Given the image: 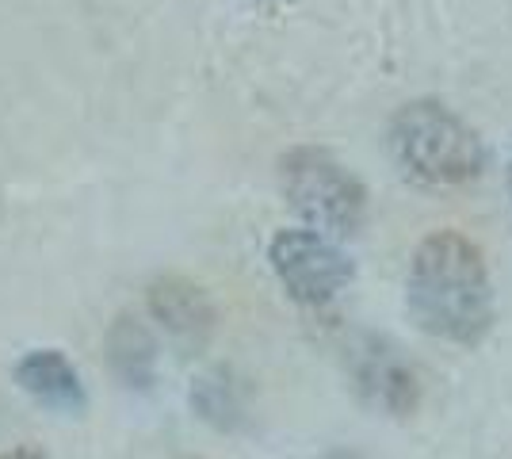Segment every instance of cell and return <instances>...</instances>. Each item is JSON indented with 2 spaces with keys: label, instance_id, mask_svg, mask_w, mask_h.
<instances>
[{
  "label": "cell",
  "instance_id": "1",
  "mask_svg": "<svg viewBox=\"0 0 512 459\" xmlns=\"http://www.w3.org/2000/svg\"><path fill=\"white\" fill-rule=\"evenodd\" d=\"M406 303L428 337L448 345H482L493 329V284L482 249L459 230L428 234L409 261Z\"/></svg>",
  "mask_w": 512,
  "mask_h": 459
},
{
  "label": "cell",
  "instance_id": "2",
  "mask_svg": "<svg viewBox=\"0 0 512 459\" xmlns=\"http://www.w3.org/2000/svg\"><path fill=\"white\" fill-rule=\"evenodd\" d=\"M386 153L417 188H463L482 176V142L440 100H409L390 115Z\"/></svg>",
  "mask_w": 512,
  "mask_h": 459
},
{
  "label": "cell",
  "instance_id": "3",
  "mask_svg": "<svg viewBox=\"0 0 512 459\" xmlns=\"http://www.w3.org/2000/svg\"><path fill=\"white\" fill-rule=\"evenodd\" d=\"M279 188L310 230L321 234H356L367 219V188L348 165L329 150L299 146L279 157Z\"/></svg>",
  "mask_w": 512,
  "mask_h": 459
},
{
  "label": "cell",
  "instance_id": "4",
  "mask_svg": "<svg viewBox=\"0 0 512 459\" xmlns=\"http://www.w3.org/2000/svg\"><path fill=\"white\" fill-rule=\"evenodd\" d=\"M268 261L295 303L325 306L352 284V261L321 230H279Z\"/></svg>",
  "mask_w": 512,
  "mask_h": 459
},
{
  "label": "cell",
  "instance_id": "5",
  "mask_svg": "<svg viewBox=\"0 0 512 459\" xmlns=\"http://www.w3.org/2000/svg\"><path fill=\"white\" fill-rule=\"evenodd\" d=\"M352 387L371 410L386 417H409L421 406V375L383 337H360L348 352Z\"/></svg>",
  "mask_w": 512,
  "mask_h": 459
},
{
  "label": "cell",
  "instance_id": "6",
  "mask_svg": "<svg viewBox=\"0 0 512 459\" xmlns=\"http://www.w3.org/2000/svg\"><path fill=\"white\" fill-rule=\"evenodd\" d=\"M150 314L184 345H203L214 329V306L207 291L184 276H161L146 291Z\"/></svg>",
  "mask_w": 512,
  "mask_h": 459
},
{
  "label": "cell",
  "instance_id": "7",
  "mask_svg": "<svg viewBox=\"0 0 512 459\" xmlns=\"http://www.w3.org/2000/svg\"><path fill=\"white\" fill-rule=\"evenodd\" d=\"M16 383L31 394L39 406L62 410V414H81L85 410V387L77 368L65 360L58 349H31L16 364Z\"/></svg>",
  "mask_w": 512,
  "mask_h": 459
},
{
  "label": "cell",
  "instance_id": "8",
  "mask_svg": "<svg viewBox=\"0 0 512 459\" xmlns=\"http://www.w3.org/2000/svg\"><path fill=\"white\" fill-rule=\"evenodd\" d=\"M107 360L123 387L146 391L157 375V345H153L150 329L130 314H119L107 329Z\"/></svg>",
  "mask_w": 512,
  "mask_h": 459
},
{
  "label": "cell",
  "instance_id": "9",
  "mask_svg": "<svg viewBox=\"0 0 512 459\" xmlns=\"http://www.w3.org/2000/svg\"><path fill=\"white\" fill-rule=\"evenodd\" d=\"M195 410L207 417L218 429H234L237 421L245 417V406H241V394H237L234 379L226 372H211L195 383L192 391Z\"/></svg>",
  "mask_w": 512,
  "mask_h": 459
},
{
  "label": "cell",
  "instance_id": "10",
  "mask_svg": "<svg viewBox=\"0 0 512 459\" xmlns=\"http://www.w3.org/2000/svg\"><path fill=\"white\" fill-rule=\"evenodd\" d=\"M0 459H50V456L35 452V448H12V452H0Z\"/></svg>",
  "mask_w": 512,
  "mask_h": 459
},
{
  "label": "cell",
  "instance_id": "11",
  "mask_svg": "<svg viewBox=\"0 0 512 459\" xmlns=\"http://www.w3.org/2000/svg\"><path fill=\"white\" fill-rule=\"evenodd\" d=\"M325 459H360V456H356V452H344V448H341V452H329Z\"/></svg>",
  "mask_w": 512,
  "mask_h": 459
},
{
  "label": "cell",
  "instance_id": "12",
  "mask_svg": "<svg viewBox=\"0 0 512 459\" xmlns=\"http://www.w3.org/2000/svg\"><path fill=\"white\" fill-rule=\"evenodd\" d=\"M509 196H512V153H509Z\"/></svg>",
  "mask_w": 512,
  "mask_h": 459
}]
</instances>
